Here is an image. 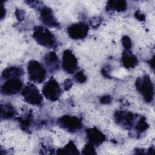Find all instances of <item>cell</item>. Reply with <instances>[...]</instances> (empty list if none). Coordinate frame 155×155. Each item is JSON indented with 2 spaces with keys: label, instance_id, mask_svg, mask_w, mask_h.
<instances>
[{
  "label": "cell",
  "instance_id": "cell-1",
  "mask_svg": "<svg viewBox=\"0 0 155 155\" xmlns=\"http://www.w3.org/2000/svg\"><path fill=\"white\" fill-rule=\"evenodd\" d=\"M33 37L39 45L45 47L53 48L56 44L54 35L47 28L42 26H38L35 28Z\"/></svg>",
  "mask_w": 155,
  "mask_h": 155
},
{
  "label": "cell",
  "instance_id": "cell-2",
  "mask_svg": "<svg viewBox=\"0 0 155 155\" xmlns=\"http://www.w3.org/2000/svg\"><path fill=\"white\" fill-rule=\"evenodd\" d=\"M136 87L147 102H151L154 99V85L147 74L138 78L136 81Z\"/></svg>",
  "mask_w": 155,
  "mask_h": 155
},
{
  "label": "cell",
  "instance_id": "cell-3",
  "mask_svg": "<svg viewBox=\"0 0 155 155\" xmlns=\"http://www.w3.org/2000/svg\"><path fill=\"white\" fill-rule=\"evenodd\" d=\"M27 71L30 79L35 83H41L46 76V70L44 66L35 60L31 61L27 65Z\"/></svg>",
  "mask_w": 155,
  "mask_h": 155
},
{
  "label": "cell",
  "instance_id": "cell-4",
  "mask_svg": "<svg viewBox=\"0 0 155 155\" xmlns=\"http://www.w3.org/2000/svg\"><path fill=\"white\" fill-rule=\"evenodd\" d=\"M24 100L31 105H40L43 98L38 88L33 84H28L22 91Z\"/></svg>",
  "mask_w": 155,
  "mask_h": 155
},
{
  "label": "cell",
  "instance_id": "cell-5",
  "mask_svg": "<svg viewBox=\"0 0 155 155\" xmlns=\"http://www.w3.org/2000/svg\"><path fill=\"white\" fill-rule=\"evenodd\" d=\"M58 124L60 127L68 132L74 133L82 128L81 120L73 116L65 115L60 117L58 120Z\"/></svg>",
  "mask_w": 155,
  "mask_h": 155
},
{
  "label": "cell",
  "instance_id": "cell-6",
  "mask_svg": "<svg viewBox=\"0 0 155 155\" xmlns=\"http://www.w3.org/2000/svg\"><path fill=\"white\" fill-rule=\"evenodd\" d=\"M42 93L47 99L55 101L61 94V88L58 82L54 79L51 78L44 85Z\"/></svg>",
  "mask_w": 155,
  "mask_h": 155
},
{
  "label": "cell",
  "instance_id": "cell-7",
  "mask_svg": "<svg viewBox=\"0 0 155 155\" xmlns=\"http://www.w3.org/2000/svg\"><path fill=\"white\" fill-rule=\"evenodd\" d=\"M22 82L18 78L8 79L1 86V91L4 95H14L22 88Z\"/></svg>",
  "mask_w": 155,
  "mask_h": 155
},
{
  "label": "cell",
  "instance_id": "cell-8",
  "mask_svg": "<svg viewBox=\"0 0 155 155\" xmlns=\"http://www.w3.org/2000/svg\"><path fill=\"white\" fill-rule=\"evenodd\" d=\"M62 66L64 71L70 74L73 73L78 68V60L70 50H66L63 52Z\"/></svg>",
  "mask_w": 155,
  "mask_h": 155
},
{
  "label": "cell",
  "instance_id": "cell-9",
  "mask_svg": "<svg viewBox=\"0 0 155 155\" xmlns=\"http://www.w3.org/2000/svg\"><path fill=\"white\" fill-rule=\"evenodd\" d=\"M88 32V25L82 22L73 24L67 28L68 35L73 39H84L87 36Z\"/></svg>",
  "mask_w": 155,
  "mask_h": 155
},
{
  "label": "cell",
  "instance_id": "cell-10",
  "mask_svg": "<svg viewBox=\"0 0 155 155\" xmlns=\"http://www.w3.org/2000/svg\"><path fill=\"white\" fill-rule=\"evenodd\" d=\"M116 122L126 128H131L134 124V116L131 112L117 111L114 114Z\"/></svg>",
  "mask_w": 155,
  "mask_h": 155
},
{
  "label": "cell",
  "instance_id": "cell-11",
  "mask_svg": "<svg viewBox=\"0 0 155 155\" xmlns=\"http://www.w3.org/2000/svg\"><path fill=\"white\" fill-rule=\"evenodd\" d=\"M42 22L50 27H57L59 26V23L55 18L52 10L47 7H44L41 10L40 15Z\"/></svg>",
  "mask_w": 155,
  "mask_h": 155
},
{
  "label": "cell",
  "instance_id": "cell-12",
  "mask_svg": "<svg viewBox=\"0 0 155 155\" xmlns=\"http://www.w3.org/2000/svg\"><path fill=\"white\" fill-rule=\"evenodd\" d=\"M86 136L89 143L93 145H99L102 143L106 137L97 128H91L86 130Z\"/></svg>",
  "mask_w": 155,
  "mask_h": 155
},
{
  "label": "cell",
  "instance_id": "cell-13",
  "mask_svg": "<svg viewBox=\"0 0 155 155\" xmlns=\"http://www.w3.org/2000/svg\"><path fill=\"white\" fill-rule=\"evenodd\" d=\"M121 59L123 65L127 68H133L135 67L138 63L137 57L130 51L127 50L123 52Z\"/></svg>",
  "mask_w": 155,
  "mask_h": 155
},
{
  "label": "cell",
  "instance_id": "cell-14",
  "mask_svg": "<svg viewBox=\"0 0 155 155\" xmlns=\"http://www.w3.org/2000/svg\"><path fill=\"white\" fill-rule=\"evenodd\" d=\"M44 60L50 71H54L59 68V59L54 52H50L45 55Z\"/></svg>",
  "mask_w": 155,
  "mask_h": 155
},
{
  "label": "cell",
  "instance_id": "cell-15",
  "mask_svg": "<svg viewBox=\"0 0 155 155\" xmlns=\"http://www.w3.org/2000/svg\"><path fill=\"white\" fill-rule=\"evenodd\" d=\"M24 72L21 68L17 67H10L4 70L2 77L4 79H11L19 78L23 74Z\"/></svg>",
  "mask_w": 155,
  "mask_h": 155
},
{
  "label": "cell",
  "instance_id": "cell-16",
  "mask_svg": "<svg viewBox=\"0 0 155 155\" xmlns=\"http://www.w3.org/2000/svg\"><path fill=\"white\" fill-rule=\"evenodd\" d=\"M107 9L117 12L124 11L127 8V3L125 1H110L108 2Z\"/></svg>",
  "mask_w": 155,
  "mask_h": 155
},
{
  "label": "cell",
  "instance_id": "cell-17",
  "mask_svg": "<svg viewBox=\"0 0 155 155\" xmlns=\"http://www.w3.org/2000/svg\"><path fill=\"white\" fill-rule=\"evenodd\" d=\"M16 115L15 108L10 104L1 105V116L2 119H11Z\"/></svg>",
  "mask_w": 155,
  "mask_h": 155
},
{
  "label": "cell",
  "instance_id": "cell-18",
  "mask_svg": "<svg viewBox=\"0 0 155 155\" xmlns=\"http://www.w3.org/2000/svg\"><path fill=\"white\" fill-rule=\"evenodd\" d=\"M57 153L59 154H78L79 151L73 142L70 141L64 148L58 150Z\"/></svg>",
  "mask_w": 155,
  "mask_h": 155
},
{
  "label": "cell",
  "instance_id": "cell-19",
  "mask_svg": "<svg viewBox=\"0 0 155 155\" xmlns=\"http://www.w3.org/2000/svg\"><path fill=\"white\" fill-rule=\"evenodd\" d=\"M148 128V124H147L146 119L144 117H142L136 125V129L138 132H143Z\"/></svg>",
  "mask_w": 155,
  "mask_h": 155
},
{
  "label": "cell",
  "instance_id": "cell-20",
  "mask_svg": "<svg viewBox=\"0 0 155 155\" xmlns=\"http://www.w3.org/2000/svg\"><path fill=\"white\" fill-rule=\"evenodd\" d=\"M82 153L84 154H95L96 152L94 145L90 143L87 144L84 147Z\"/></svg>",
  "mask_w": 155,
  "mask_h": 155
},
{
  "label": "cell",
  "instance_id": "cell-21",
  "mask_svg": "<svg viewBox=\"0 0 155 155\" xmlns=\"http://www.w3.org/2000/svg\"><path fill=\"white\" fill-rule=\"evenodd\" d=\"M122 43L125 50H128L132 47V42L130 38L127 36H124L122 38Z\"/></svg>",
  "mask_w": 155,
  "mask_h": 155
},
{
  "label": "cell",
  "instance_id": "cell-22",
  "mask_svg": "<svg viewBox=\"0 0 155 155\" xmlns=\"http://www.w3.org/2000/svg\"><path fill=\"white\" fill-rule=\"evenodd\" d=\"M74 79L77 82H79V83H84L86 81L87 77L82 71H80L75 74Z\"/></svg>",
  "mask_w": 155,
  "mask_h": 155
},
{
  "label": "cell",
  "instance_id": "cell-23",
  "mask_svg": "<svg viewBox=\"0 0 155 155\" xmlns=\"http://www.w3.org/2000/svg\"><path fill=\"white\" fill-rule=\"evenodd\" d=\"M30 116H27L25 118H21L19 120L21 125L24 128V129H26L30 125Z\"/></svg>",
  "mask_w": 155,
  "mask_h": 155
},
{
  "label": "cell",
  "instance_id": "cell-24",
  "mask_svg": "<svg viewBox=\"0 0 155 155\" xmlns=\"http://www.w3.org/2000/svg\"><path fill=\"white\" fill-rule=\"evenodd\" d=\"M111 97L110 96H104L101 97L100 99V102L102 104H108L110 103L111 102Z\"/></svg>",
  "mask_w": 155,
  "mask_h": 155
},
{
  "label": "cell",
  "instance_id": "cell-25",
  "mask_svg": "<svg viewBox=\"0 0 155 155\" xmlns=\"http://www.w3.org/2000/svg\"><path fill=\"white\" fill-rule=\"evenodd\" d=\"M135 17L139 21H143L145 19V16L144 15V14H143L141 12H140L139 10H137L135 12Z\"/></svg>",
  "mask_w": 155,
  "mask_h": 155
},
{
  "label": "cell",
  "instance_id": "cell-26",
  "mask_svg": "<svg viewBox=\"0 0 155 155\" xmlns=\"http://www.w3.org/2000/svg\"><path fill=\"white\" fill-rule=\"evenodd\" d=\"M15 15L18 20H22L24 17V11L22 10L21 9H18L15 12Z\"/></svg>",
  "mask_w": 155,
  "mask_h": 155
},
{
  "label": "cell",
  "instance_id": "cell-27",
  "mask_svg": "<svg viewBox=\"0 0 155 155\" xmlns=\"http://www.w3.org/2000/svg\"><path fill=\"white\" fill-rule=\"evenodd\" d=\"M73 85V83H72V81L69 79H66L65 81H64V88L65 90H68Z\"/></svg>",
  "mask_w": 155,
  "mask_h": 155
},
{
  "label": "cell",
  "instance_id": "cell-28",
  "mask_svg": "<svg viewBox=\"0 0 155 155\" xmlns=\"http://www.w3.org/2000/svg\"><path fill=\"white\" fill-rule=\"evenodd\" d=\"M5 9L3 7V5H2L1 7V19L3 18V17L5 15Z\"/></svg>",
  "mask_w": 155,
  "mask_h": 155
}]
</instances>
